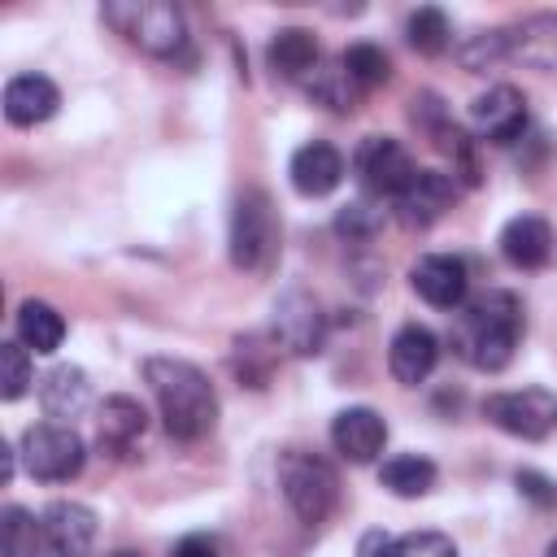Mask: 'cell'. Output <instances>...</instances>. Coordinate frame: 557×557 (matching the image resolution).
Returning <instances> with one entry per match:
<instances>
[{"label": "cell", "mask_w": 557, "mask_h": 557, "mask_svg": "<svg viewBox=\"0 0 557 557\" xmlns=\"http://www.w3.org/2000/svg\"><path fill=\"white\" fill-rule=\"evenodd\" d=\"M522 339V300L513 292H487L457 309L453 352L474 370H505Z\"/></svg>", "instance_id": "6da1fadb"}, {"label": "cell", "mask_w": 557, "mask_h": 557, "mask_svg": "<svg viewBox=\"0 0 557 557\" xmlns=\"http://www.w3.org/2000/svg\"><path fill=\"white\" fill-rule=\"evenodd\" d=\"M144 379L157 396L161 422L174 440H200L213 431L218 422V392L209 383V374L183 357H148L144 361Z\"/></svg>", "instance_id": "7a4b0ae2"}, {"label": "cell", "mask_w": 557, "mask_h": 557, "mask_svg": "<svg viewBox=\"0 0 557 557\" xmlns=\"http://www.w3.org/2000/svg\"><path fill=\"white\" fill-rule=\"evenodd\" d=\"M278 487H283L287 509L309 527L326 522L339 500V479H335L331 461L309 448H287L278 457Z\"/></svg>", "instance_id": "3957f363"}, {"label": "cell", "mask_w": 557, "mask_h": 557, "mask_svg": "<svg viewBox=\"0 0 557 557\" xmlns=\"http://www.w3.org/2000/svg\"><path fill=\"white\" fill-rule=\"evenodd\" d=\"M104 22L117 26L135 48L152 57H174L187 44V22L174 4L165 0H144V4H104Z\"/></svg>", "instance_id": "277c9868"}, {"label": "cell", "mask_w": 557, "mask_h": 557, "mask_svg": "<svg viewBox=\"0 0 557 557\" xmlns=\"http://www.w3.org/2000/svg\"><path fill=\"white\" fill-rule=\"evenodd\" d=\"M87 461L83 435L70 422H39L22 435V466L39 483H70Z\"/></svg>", "instance_id": "5b68a950"}, {"label": "cell", "mask_w": 557, "mask_h": 557, "mask_svg": "<svg viewBox=\"0 0 557 557\" xmlns=\"http://www.w3.org/2000/svg\"><path fill=\"white\" fill-rule=\"evenodd\" d=\"M278 248V218L261 187H248L231 209V261L239 270H261Z\"/></svg>", "instance_id": "8992f818"}, {"label": "cell", "mask_w": 557, "mask_h": 557, "mask_svg": "<svg viewBox=\"0 0 557 557\" xmlns=\"http://www.w3.org/2000/svg\"><path fill=\"white\" fill-rule=\"evenodd\" d=\"M483 418L518 440H544L557 426V392L522 387V392H492L483 400Z\"/></svg>", "instance_id": "52a82bcc"}, {"label": "cell", "mask_w": 557, "mask_h": 557, "mask_svg": "<svg viewBox=\"0 0 557 557\" xmlns=\"http://www.w3.org/2000/svg\"><path fill=\"white\" fill-rule=\"evenodd\" d=\"M352 170H357V183L374 196H400L418 174L409 148L392 135H366L352 152Z\"/></svg>", "instance_id": "ba28073f"}, {"label": "cell", "mask_w": 557, "mask_h": 557, "mask_svg": "<svg viewBox=\"0 0 557 557\" xmlns=\"http://www.w3.org/2000/svg\"><path fill=\"white\" fill-rule=\"evenodd\" d=\"M322 339H326V318L318 300L305 287H287L274 300V344H283L296 357H313L322 352Z\"/></svg>", "instance_id": "9c48e42d"}, {"label": "cell", "mask_w": 557, "mask_h": 557, "mask_svg": "<svg viewBox=\"0 0 557 557\" xmlns=\"http://www.w3.org/2000/svg\"><path fill=\"white\" fill-rule=\"evenodd\" d=\"M470 126L487 144H513L527 131V96L518 87H509V83L487 87L470 104Z\"/></svg>", "instance_id": "30bf717a"}, {"label": "cell", "mask_w": 557, "mask_h": 557, "mask_svg": "<svg viewBox=\"0 0 557 557\" xmlns=\"http://www.w3.org/2000/svg\"><path fill=\"white\" fill-rule=\"evenodd\" d=\"M409 283L413 292L435 305V309H461L466 305V292H470V274H466V261L461 257H448V252H426L413 261L409 270Z\"/></svg>", "instance_id": "8fae6325"}, {"label": "cell", "mask_w": 557, "mask_h": 557, "mask_svg": "<svg viewBox=\"0 0 557 557\" xmlns=\"http://www.w3.org/2000/svg\"><path fill=\"white\" fill-rule=\"evenodd\" d=\"M331 444H335V453H339L344 461L370 466V461L383 453V444H387V422H383V413H374L370 405H348V409H339L335 422H331Z\"/></svg>", "instance_id": "7c38bea8"}, {"label": "cell", "mask_w": 557, "mask_h": 557, "mask_svg": "<svg viewBox=\"0 0 557 557\" xmlns=\"http://www.w3.org/2000/svg\"><path fill=\"white\" fill-rule=\"evenodd\" d=\"M44 544L52 557H87L96 544V513L78 500H57L44 509Z\"/></svg>", "instance_id": "4fadbf2b"}, {"label": "cell", "mask_w": 557, "mask_h": 557, "mask_svg": "<svg viewBox=\"0 0 557 557\" xmlns=\"http://www.w3.org/2000/svg\"><path fill=\"white\" fill-rule=\"evenodd\" d=\"M453 200H457L453 174H444V170H418L409 178V187L396 196V209H400V218L409 226H431V222H440L453 209Z\"/></svg>", "instance_id": "5bb4252c"}, {"label": "cell", "mask_w": 557, "mask_h": 557, "mask_svg": "<svg viewBox=\"0 0 557 557\" xmlns=\"http://www.w3.org/2000/svg\"><path fill=\"white\" fill-rule=\"evenodd\" d=\"M435 361H440V339H435L426 326L409 322V326H400V331L392 335L387 370H392V379H396V383H405V387L426 383V379H431V370H435Z\"/></svg>", "instance_id": "9a60e30c"}, {"label": "cell", "mask_w": 557, "mask_h": 557, "mask_svg": "<svg viewBox=\"0 0 557 557\" xmlns=\"http://www.w3.org/2000/svg\"><path fill=\"white\" fill-rule=\"evenodd\" d=\"M287 178L300 196H331L339 183H344V157L339 148H331L326 139H313V144H300L292 152V165H287Z\"/></svg>", "instance_id": "2e32d148"}, {"label": "cell", "mask_w": 557, "mask_h": 557, "mask_svg": "<svg viewBox=\"0 0 557 557\" xmlns=\"http://www.w3.org/2000/svg\"><path fill=\"white\" fill-rule=\"evenodd\" d=\"M505 61L557 70V13H531L505 30Z\"/></svg>", "instance_id": "e0dca14e"}, {"label": "cell", "mask_w": 557, "mask_h": 557, "mask_svg": "<svg viewBox=\"0 0 557 557\" xmlns=\"http://www.w3.org/2000/svg\"><path fill=\"white\" fill-rule=\"evenodd\" d=\"M61 109V91L44 74H17L4 83V117L13 126H39Z\"/></svg>", "instance_id": "ac0fdd59"}, {"label": "cell", "mask_w": 557, "mask_h": 557, "mask_svg": "<svg viewBox=\"0 0 557 557\" xmlns=\"http://www.w3.org/2000/svg\"><path fill=\"white\" fill-rule=\"evenodd\" d=\"M500 257L513 270H540L553 257V226L535 213H518L500 231Z\"/></svg>", "instance_id": "d6986e66"}, {"label": "cell", "mask_w": 557, "mask_h": 557, "mask_svg": "<svg viewBox=\"0 0 557 557\" xmlns=\"http://www.w3.org/2000/svg\"><path fill=\"white\" fill-rule=\"evenodd\" d=\"M148 413L135 396H104L96 409V431H100V448L109 453H131L135 440L144 435Z\"/></svg>", "instance_id": "ffe728a7"}, {"label": "cell", "mask_w": 557, "mask_h": 557, "mask_svg": "<svg viewBox=\"0 0 557 557\" xmlns=\"http://www.w3.org/2000/svg\"><path fill=\"white\" fill-rule=\"evenodd\" d=\"M87 400H91V383H87V374H83L78 366H52V370L39 379V405H44V413L57 418V422L78 418V413L87 409Z\"/></svg>", "instance_id": "44dd1931"}, {"label": "cell", "mask_w": 557, "mask_h": 557, "mask_svg": "<svg viewBox=\"0 0 557 557\" xmlns=\"http://www.w3.org/2000/svg\"><path fill=\"white\" fill-rule=\"evenodd\" d=\"M318 57H322L318 52V39L305 26H287V30H278L270 39V65L283 78H309V74H318Z\"/></svg>", "instance_id": "7402d4cb"}, {"label": "cell", "mask_w": 557, "mask_h": 557, "mask_svg": "<svg viewBox=\"0 0 557 557\" xmlns=\"http://www.w3.org/2000/svg\"><path fill=\"white\" fill-rule=\"evenodd\" d=\"M65 339V318L48 300H22L17 309V344L30 352H57Z\"/></svg>", "instance_id": "603a6c76"}, {"label": "cell", "mask_w": 557, "mask_h": 557, "mask_svg": "<svg viewBox=\"0 0 557 557\" xmlns=\"http://www.w3.org/2000/svg\"><path fill=\"white\" fill-rule=\"evenodd\" d=\"M379 483L392 492V496H426L435 487V461L422 457V453H400V457H387L383 470H379Z\"/></svg>", "instance_id": "cb8c5ba5"}, {"label": "cell", "mask_w": 557, "mask_h": 557, "mask_svg": "<svg viewBox=\"0 0 557 557\" xmlns=\"http://www.w3.org/2000/svg\"><path fill=\"white\" fill-rule=\"evenodd\" d=\"M339 70H344V78H348L357 91L383 87V83L392 78V61H387V52L374 48V44H352V48L339 57Z\"/></svg>", "instance_id": "d4e9b609"}, {"label": "cell", "mask_w": 557, "mask_h": 557, "mask_svg": "<svg viewBox=\"0 0 557 557\" xmlns=\"http://www.w3.org/2000/svg\"><path fill=\"white\" fill-rule=\"evenodd\" d=\"M39 544H44V522H35L22 505H9L0 513V548H4V557H35Z\"/></svg>", "instance_id": "484cf974"}, {"label": "cell", "mask_w": 557, "mask_h": 557, "mask_svg": "<svg viewBox=\"0 0 557 557\" xmlns=\"http://www.w3.org/2000/svg\"><path fill=\"white\" fill-rule=\"evenodd\" d=\"M35 383V366H30V348L26 344H0V396L17 400L26 396V387Z\"/></svg>", "instance_id": "4316f807"}, {"label": "cell", "mask_w": 557, "mask_h": 557, "mask_svg": "<svg viewBox=\"0 0 557 557\" xmlns=\"http://www.w3.org/2000/svg\"><path fill=\"white\" fill-rule=\"evenodd\" d=\"M405 30H409V44L418 52H426V57H435V52L448 48V17L435 4H422L418 13H409V26Z\"/></svg>", "instance_id": "83f0119b"}, {"label": "cell", "mask_w": 557, "mask_h": 557, "mask_svg": "<svg viewBox=\"0 0 557 557\" xmlns=\"http://www.w3.org/2000/svg\"><path fill=\"white\" fill-rule=\"evenodd\" d=\"M400 557H457V544L444 531H409L396 540Z\"/></svg>", "instance_id": "f1b7e54d"}, {"label": "cell", "mask_w": 557, "mask_h": 557, "mask_svg": "<svg viewBox=\"0 0 557 557\" xmlns=\"http://www.w3.org/2000/svg\"><path fill=\"white\" fill-rule=\"evenodd\" d=\"M379 226H383V213L370 209V205H348V209L335 218V231L348 235V239H370Z\"/></svg>", "instance_id": "f546056e"}, {"label": "cell", "mask_w": 557, "mask_h": 557, "mask_svg": "<svg viewBox=\"0 0 557 557\" xmlns=\"http://www.w3.org/2000/svg\"><path fill=\"white\" fill-rule=\"evenodd\" d=\"M518 492H522V496H531L535 505H553V500H557V492L548 487V479H544V474H535V470H522V474H518Z\"/></svg>", "instance_id": "4dcf8cb0"}, {"label": "cell", "mask_w": 557, "mask_h": 557, "mask_svg": "<svg viewBox=\"0 0 557 557\" xmlns=\"http://www.w3.org/2000/svg\"><path fill=\"white\" fill-rule=\"evenodd\" d=\"M357 557H400V553H396V540L387 531H366L357 544Z\"/></svg>", "instance_id": "1f68e13d"}, {"label": "cell", "mask_w": 557, "mask_h": 557, "mask_svg": "<svg viewBox=\"0 0 557 557\" xmlns=\"http://www.w3.org/2000/svg\"><path fill=\"white\" fill-rule=\"evenodd\" d=\"M170 557H222V553H218V544L209 535H183Z\"/></svg>", "instance_id": "d6a6232c"}, {"label": "cell", "mask_w": 557, "mask_h": 557, "mask_svg": "<svg viewBox=\"0 0 557 557\" xmlns=\"http://www.w3.org/2000/svg\"><path fill=\"white\" fill-rule=\"evenodd\" d=\"M544 557H557V540H553V544H548V548H544Z\"/></svg>", "instance_id": "836d02e7"}, {"label": "cell", "mask_w": 557, "mask_h": 557, "mask_svg": "<svg viewBox=\"0 0 557 557\" xmlns=\"http://www.w3.org/2000/svg\"><path fill=\"white\" fill-rule=\"evenodd\" d=\"M113 557H135V553H113Z\"/></svg>", "instance_id": "e575fe53"}]
</instances>
